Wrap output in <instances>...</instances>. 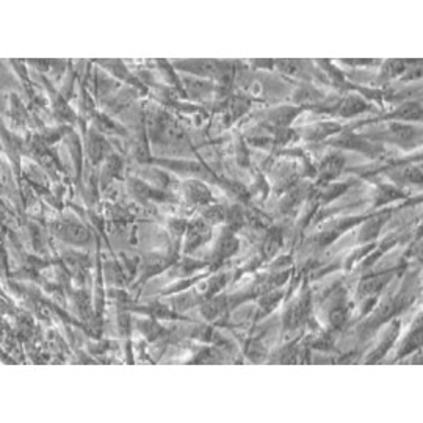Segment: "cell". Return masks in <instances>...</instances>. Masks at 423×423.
Segmentation results:
<instances>
[{
	"label": "cell",
	"instance_id": "1",
	"mask_svg": "<svg viewBox=\"0 0 423 423\" xmlns=\"http://www.w3.org/2000/svg\"><path fill=\"white\" fill-rule=\"evenodd\" d=\"M56 234L70 243H85L88 240V230L77 222H60L56 224Z\"/></svg>",
	"mask_w": 423,
	"mask_h": 423
},
{
	"label": "cell",
	"instance_id": "2",
	"mask_svg": "<svg viewBox=\"0 0 423 423\" xmlns=\"http://www.w3.org/2000/svg\"><path fill=\"white\" fill-rule=\"evenodd\" d=\"M207 224L204 221H196L194 224L190 228V232L186 235V243H185V248H188V251L193 250L194 246L201 244L202 240L206 238L207 235Z\"/></svg>",
	"mask_w": 423,
	"mask_h": 423
},
{
	"label": "cell",
	"instance_id": "3",
	"mask_svg": "<svg viewBox=\"0 0 423 423\" xmlns=\"http://www.w3.org/2000/svg\"><path fill=\"white\" fill-rule=\"evenodd\" d=\"M185 192L190 198V201L196 204H206L210 201V192L199 182H188L185 185Z\"/></svg>",
	"mask_w": 423,
	"mask_h": 423
},
{
	"label": "cell",
	"instance_id": "4",
	"mask_svg": "<svg viewBox=\"0 0 423 423\" xmlns=\"http://www.w3.org/2000/svg\"><path fill=\"white\" fill-rule=\"evenodd\" d=\"M237 240H235L230 234H226V235H222L221 240H220V244H218V254L221 257H228L230 254L235 252V250H237Z\"/></svg>",
	"mask_w": 423,
	"mask_h": 423
},
{
	"label": "cell",
	"instance_id": "5",
	"mask_svg": "<svg viewBox=\"0 0 423 423\" xmlns=\"http://www.w3.org/2000/svg\"><path fill=\"white\" fill-rule=\"evenodd\" d=\"M386 280H389V276H376V278H368L360 284V292L364 293H373L378 292L384 284Z\"/></svg>",
	"mask_w": 423,
	"mask_h": 423
},
{
	"label": "cell",
	"instance_id": "6",
	"mask_svg": "<svg viewBox=\"0 0 423 423\" xmlns=\"http://www.w3.org/2000/svg\"><path fill=\"white\" fill-rule=\"evenodd\" d=\"M366 108V104H364L359 98H351L345 102L344 105V114H356L359 112H362Z\"/></svg>",
	"mask_w": 423,
	"mask_h": 423
},
{
	"label": "cell",
	"instance_id": "7",
	"mask_svg": "<svg viewBox=\"0 0 423 423\" xmlns=\"http://www.w3.org/2000/svg\"><path fill=\"white\" fill-rule=\"evenodd\" d=\"M279 244H280V234H279V232L272 234V235L268 237L266 243H265V251H266V254L272 256L273 252H276L278 248H279Z\"/></svg>",
	"mask_w": 423,
	"mask_h": 423
},
{
	"label": "cell",
	"instance_id": "8",
	"mask_svg": "<svg viewBox=\"0 0 423 423\" xmlns=\"http://www.w3.org/2000/svg\"><path fill=\"white\" fill-rule=\"evenodd\" d=\"M220 310H221V302H218V301H212V302L206 304L204 309H202V312L207 318H215V316L220 314Z\"/></svg>",
	"mask_w": 423,
	"mask_h": 423
},
{
	"label": "cell",
	"instance_id": "9",
	"mask_svg": "<svg viewBox=\"0 0 423 423\" xmlns=\"http://www.w3.org/2000/svg\"><path fill=\"white\" fill-rule=\"evenodd\" d=\"M206 218L210 221V222H218V221H222L224 220V212H222V208L220 207H212L206 212Z\"/></svg>",
	"mask_w": 423,
	"mask_h": 423
},
{
	"label": "cell",
	"instance_id": "10",
	"mask_svg": "<svg viewBox=\"0 0 423 423\" xmlns=\"http://www.w3.org/2000/svg\"><path fill=\"white\" fill-rule=\"evenodd\" d=\"M345 318H346V312H345V309H342V308H337V309L331 314V322H332L336 326L342 324V323L345 322Z\"/></svg>",
	"mask_w": 423,
	"mask_h": 423
}]
</instances>
